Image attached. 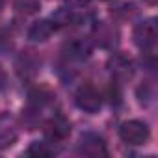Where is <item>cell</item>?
<instances>
[{"label": "cell", "mask_w": 158, "mask_h": 158, "mask_svg": "<svg viewBox=\"0 0 158 158\" xmlns=\"http://www.w3.org/2000/svg\"><path fill=\"white\" fill-rule=\"evenodd\" d=\"M156 37H158V30H156V21L154 19H147V21L139 23L134 28V43L149 54L154 52Z\"/></svg>", "instance_id": "1"}, {"label": "cell", "mask_w": 158, "mask_h": 158, "mask_svg": "<svg viewBox=\"0 0 158 158\" xmlns=\"http://www.w3.org/2000/svg\"><path fill=\"white\" fill-rule=\"evenodd\" d=\"M119 136H121V139H123L125 143H128V145H143V143H147L151 132H149V127H147L145 123L132 119V121H125V123L121 125Z\"/></svg>", "instance_id": "2"}, {"label": "cell", "mask_w": 158, "mask_h": 158, "mask_svg": "<svg viewBox=\"0 0 158 158\" xmlns=\"http://www.w3.org/2000/svg\"><path fill=\"white\" fill-rule=\"evenodd\" d=\"M74 101H76V106L78 108L84 110V112H89V114L99 112L101 106H102V99H101L99 91L93 86H82L80 89L76 91Z\"/></svg>", "instance_id": "3"}, {"label": "cell", "mask_w": 158, "mask_h": 158, "mask_svg": "<svg viewBox=\"0 0 158 158\" xmlns=\"http://www.w3.org/2000/svg\"><path fill=\"white\" fill-rule=\"evenodd\" d=\"M78 152L84 154V156H89V158H99V156H106L108 154V149H106V143L104 139L99 136V134H84L80 138V143H78Z\"/></svg>", "instance_id": "4"}, {"label": "cell", "mask_w": 158, "mask_h": 158, "mask_svg": "<svg viewBox=\"0 0 158 158\" xmlns=\"http://www.w3.org/2000/svg\"><path fill=\"white\" fill-rule=\"evenodd\" d=\"M45 134L50 141H63L69 134H71V123L58 115V117H52L47 125H45Z\"/></svg>", "instance_id": "5"}, {"label": "cell", "mask_w": 158, "mask_h": 158, "mask_svg": "<svg viewBox=\"0 0 158 158\" xmlns=\"http://www.w3.org/2000/svg\"><path fill=\"white\" fill-rule=\"evenodd\" d=\"M54 30H56V24L54 23H50V21H37V23H34L32 26H30V30H28V37L32 39V41H39V43H43V41H47V39H50V35L54 34Z\"/></svg>", "instance_id": "6"}, {"label": "cell", "mask_w": 158, "mask_h": 158, "mask_svg": "<svg viewBox=\"0 0 158 158\" xmlns=\"http://www.w3.org/2000/svg\"><path fill=\"white\" fill-rule=\"evenodd\" d=\"M110 71H112L114 76L121 78V80H127V78L132 76L134 67H132V61H130L128 58L117 54V56H114V58L110 60Z\"/></svg>", "instance_id": "7"}, {"label": "cell", "mask_w": 158, "mask_h": 158, "mask_svg": "<svg viewBox=\"0 0 158 158\" xmlns=\"http://www.w3.org/2000/svg\"><path fill=\"white\" fill-rule=\"evenodd\" d=\"M65 52L71 60H86L91 54V45L89 41H84V39H73L71 43H67Z\"/></svg>", "instance_id": "8"}, {"label": "cell", "mask_w": 158, "mask_h": 158, "mask_svg": "<svg viewBox=\"0 0 158 158\" xmlns=\"http://www.w3.org/2000/svg\"><path fill=\"white\" fill-rule=\"evenodd\" d=\"M17 139V130L11 119L8 117H0V149H8L15 143Z\"/></svg>", "instance_id": "9"}, {"label": "cell", "mask_w": 158, "mask_h": 158, "mask_svg": "<svg viewBox=\"0 0 158 158\" xmlns=\"http://www.w3.org/2000/svg\"><path fill=\"white\" fill-rule=\"evenodd\" d=\"M26 154L37 156V158H47V156H52V154H54V149H50L48 143H45V141H34V143L28 147Z\"/></svg>", "instance_id": "10"}, {"label": "cell", "mask_w": 158, "mask_h": 158, "mask_svg": "<svg viewBox=\"0 0 158 158\" xmlns=\"http://www.w3.org/2000/svg\"><path fill=\"white\" fill-rule=\"evenodd\" d=\"M97 35H99V39H101V43H102L104 47L114 45V43H115V37H117L115 30L110 28V26H106V23H102V24L97 28Z\"/></svg>", "instance_id": "11"}, {"label": "cell", "mask_w": 158, "mask_h": 158, "mask_svg": "<svg viewBox=\"0 0 158 158\" xmlns=\"http://www.w3.org/2000/svg\"><path fill=\"white\" fill-rule=\"evenodd\" d=\"M15 8L23 13H35L39 10V2L37 0H17Z\"/></svg>", "instance_id": "12"}, {"label": "cell", "mask_w": 158, "mask_h": 158, "mask_svg": "<svg viewBox=\"0 0 158 158\" xmlns=\"http://www.w3.org/2000/svg\"><path fill=\"white\" fill-rule=\"evenodd\" d=\"M67 4H71V6H74V8H82V6H86L89 0H65Z\"/></svg>", "instance_id": "13"}, {"label": "cell", "mask_w": 158, "mask_h": 158, "mask_svg": "<svg viewBox=\"0 0 158 158\" xmlns=\"http://www.w3.org/2000/svg\"><path fill=\"white\" fill-rule=\"evenodd\" d=\"M2 8H4V0H0V11H2Z\"/></svg>", "instance_id": "14"}]
</instances>
